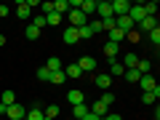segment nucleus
I'll list each match as a JSON object with an SVG mask.
<instances>
[{
  "label": "nucleus",
  "mask_w": 160,
  "mask_h": 120,
  "mask_svg": "<svg viewBox=\"0 0 160 120\" xmlns=\"http://www.w3.org/2000/svg\"><path fill=\"white\" fill-rule=\"evenodd\" d=\"M62 38H64V43H67V46H72V43H78V40H80V38H78V29H75V27H67Z\"/></svg>",
  "instance_id": "9d476101"
},
{
  "label": "nucleus",
  "mask_w": 160,
  "mask_h": 120,
  "mask_svg": "<svg viewBox=\"0 0 160 120\" xmlns=\"http://www.w3.org/2000/svg\"><path fill=\"white\" fill-rule=\"evenodd\" d=\"M139 86H142V88H144V93H147V91H155V88H158V83H155V78H152V75H142Z\"/></svg>",
  "instance_id": "6e6552de"
},
{
  "label": "nucleus",
  "mask_w": 160,
  "mask_h": 120,
  "mask_svg": "<svg viewBox=\"0 0 160 120\" xmlns=\"http://www.w3.org/2000/svg\"><path fill=\"white\" fill-rule=\"evenodd\" d=\"M43 115H46V118H51V120H56V115H59V107H56V104H48V109H46Z\"/></svg>",
  "instance_id": "c85d7f7f"
},
{
  "label": "nucleus",
  "mask_w": 160,
  "mask_h": 120,
  "mask_svg": "<svg viewBox=\"0 0 160 120\" xmlns=\"http://www.w3.org/2000/svg\"><path fill=\"white\" fill-rule=\"evenodd\" d=\"M102 120H123V118H120V115H112V112H107Z\"/></svg>",
  "instance_id": "ea45409f"
},
{
  "label": "nucleus",
  "mask_w": 160,
  "mask_h": 120,
  "mask_svg": "<svg viewBox=\"0 0 160 120\" xmlns=\"http://www.w3.org/2000/svg\"><path fill=\"white\" fill-rule=\"evenodd\" d=\"M96 13L102 16V22H104V19H115V16H112V6H109L107 0H102V3H96Z\"/></svg>",
  "instance_id": "39448f33"
},
{
  "label": "nucleus",
  "mask_w": 160,
  "mask_h": 120,
  "mask_svg": "<svg viewBox=\"0 0 160 120\" xmlns=\"http://www.w3.org/2000/svg\"><path fill=\"white\" fill-rule=\"evenodd\" d=\"M67 99H69V104H86V96H83V91H69L67 93Z\"/></svg>",
  "instance_id": "9b49d317"
},
{
  "label": "nucleus",
  "mask_w": 160,
  "mask_h": 120,
  "mask_svg": "<svg viewBox=\"0 0 160 120\" xmlns=\"http://www.w3.org/2000/svg\"><path fill=\"white\" fill-rule=\"evenodd\" d=\"M43 120H51V118H43Z\"/></svg>",
  "instance_id": "a18cd8bd"
},
{
  "label": "nucleus",
  "mask_w": 160,
  "mask_h": 120,
  "mask_svg": "<svg viewBox=\"0 0 160 120\" xmlns=\"http://www.w3.org/2000/svg\"><path fill=\"white\" fill-rule=\"evenodd\" d=\"M0 16H8V8L3 6V3H0Z\"/></svg>",
  "instance_id": "a19ab883"
},
{
  "label": "nucleus",
  "mask_w": 160,
  "mask_h": 120,
  "mask_svg": "<svg viewBox=\"0 0 160 120\" xmlns=\"http://www.w3.org/2000/svg\"><path fill=\"white\" fill-rule=\"evenodd\" d=\"M38 38H40V29L29 24V27H27V40H38Z\"/></svg>",
  "instance_id": "7c9ffc66"
},
{
  "label": "nucleus",
  "mask_w": 160,
  "mask_h": 120,
  "mask_svg": "<svg viewBox=\"0 0 160 120\" xmlns=\"http://www.w3.org/2000/svg\"><path fill=\"white\" fill-rule=\"evenodd\" d=\"M43 67H46L48 72H59V69H62V62H59L56 56H51V59H48V64H43Z\"/></svg>",
  "instance_id": "4be33fe9"
},
{
  "label": "nucleus",
  "mask_w": 160,
  "mask_h": 120,
  "mask_svg": "<svg viewBox=\"0 0 160 120\" xmlns=\"http://www.w3.org/2000/svg\"><path fill=\"white\" fill-rule=\"evenodd\" d=\"M115 27H118L120 32H126V35H128L133 27H136V24L131 22V16H115Z\"/></svg>",
  "instance_id": "20e7f679"
},
{
  "label": "nucleus",
  "mask_w": 160,
  "mask_h": 120,
  "mask_svg": "<svg viewBox=\"0 0 160 120\" xmlns=\"http://www.w3.org/2000/svg\"><path fill=\"white\" fill-rule=\"evenodd\" d=\"M64 80H67V75H64V69H59V72H51V78H48V83H53V86H62Z\"/></svg>",
  "instance_id": "6ab92c4d"
},
{
  "label": "nucleus",
  "mask_w": 160,
  "mask_h": 120,
  "mask_svg": "<svg viewBox=\"0 0 160 120\" xmlns=\"http://www.w3.org/2000/svg\"><path fill=\"white\" fill-rule=\"evenodd\" d=\"M69 120H72V118H69Z\"/></svg>",
  "instance_id": "de8ad7c7"
},
{
  "label": "nucleus",
  "mask_w": 160,
  "mask_h": 120,
  "mask_svg": "<svg viewBox=\"0 0 160 120\" xmlns=\"http://www.w3.org/2000/svg\"><path fill=\"white\" fill-rule=\"evenodd\" d=\"M99 102H102L104 107H109V104L115 102V96H112V93H102V99H99Z\"/></svg>",
  "instance_id": "c9c22d12"
},
{
  "label": "nucleus",
  "mask_w": 160,
  "mask_h": 120,
  "mask_svg": "<svg viewBox=\"0 0 160 120\" xmlns=\"http://www.w3.org/2000/svg\"><path fill=\"white\" fill-rule=\"evenodd\" d=\"M158 96H160V86L155 88V91H147V93H142V102H144V104H155V102H158Z\"/></svg>",
  "instance_id": "f8f14e48"
},
{
  "label": "nucleus",
  "mask_w": 160,
  "mask_h": 120,
  "mask_svg": "<svg viewBox=\"0 0 160 120\" xmlns=\"http://www.w3.org/2000/svg\"><path fill=\"white\" fill-rule=\"evenodd\" d=\"M32 27H38V29H43V27H46V16H35V22H32Z\"/></svg>",
  "instance_id": "4c0bfd02"
},
{
  "label": "nucleus",
  "mask_w": 160,
  "mask_h": 120,
  "mask_svg": "<svg viewBox=\"0 0 160 120\" xmlns=\"http://www.w3.org/2000/svg\"><path fill=\"white\" fill-rule=\"evenodd\" d=\"M6 109H8V107H6V104H0V115H6Z\"/></svg>",
  "instance_id": "37998d69"
},
{
  "label": "nucleus",
  "mask_w": 160,
  "mask_h": 120,
  "mask_svg": "<svg viewBox=\"0 0 160 120\" xmlns=\"http://www.w3.org/2000/svg\"><path fill=\"white\" fill-rule=\"evenodd\" d=\"M67 16H69V27H75V29H80V27H86V24H88V16L83 11H69Z\"/></svg>",
  "instance_id": "f257e3e1"
},
{
  "label": "nucleus",
  "mask_w": 160,
  "mask_h": 120,
  "mask_svg": "<svg viewBox=\"0 0 160 120\" xmlns=\"http://www.w3.org/2000/svg\"><path fill=\"white\" fill-rule=\"evenodd\" d=\"M91 35H93V32L88 29V24H86V27H80V29H78V38H80V40H88Z\"/></svg>",
  "instance_id": "473e14b6"
},
{
  "label": "nucleus",
  "mask_w": 160,
  "mask_h": 120,
  "mask_svg": "<svg viewBox=\"0 0 160 120\" xmlns=\"http://www.w3.org/2000/svg\"><path fill=\"white\" fill-rule=\"evenodd\" d=\"M43 118H46V115H43V109H40V107H32V109L27 112V118H24V120H43Z\"/></svg>",
  "instance_id": "5701e85b"
},
{
  "label": "nucleus",
  "mask_w": 160,
  "mask_h": 120,
  "mask_svg": "<svg viewBox=\"0 0 160 120\" xmlns=\"http://www.w3.org/2000/svg\"><path fill=\"white\" fill-rule=\"evenodd\" d=\"M136 69H139L142 75H149V69H152V64H149L147 59H144V62H139V64H136Z\"/></svg>",
  "instance_id": "c756f323"
},
{
  "label": "nucleus",
  "mask_w": 160,
  "mask_h": 120,
  "mask_svg": "<svg viewBox=\"0 0 160 120\" xmlns=\"http://www.w3.org/2000/svg\"><path fill=\"white\" fill-rule=\"evenodd\" d=\"M88 29H91L93 35H96V32H102V19H99V22H88Z\"/></svg>",
  "instance_id": "f704fd0d"
},
{
  "label": "nucleus",
  "mask_w": 160,
  "mask_h": 120,
  "mask_svg": "<svg viewBox=\"0 0 160 120\" xmlns=\"http://www.w3.org/2000/svg\"><path fill=\"white\" fill-rule=\"evenodd\" d=\"M78 67H80V72H93V69H96V59L93 56H83L78 62Z\"/></svg>",
  "instance_id": "0eeeda50"
},
{
  "label": "nucleus",
  "mask_w": 160,
  "mask_h": 120,
  "mask_svg": "<svg viewBox=\"0 0 160 120\" xmlns=\"http://www.w3.org/2000/svg\"><path fill=\"white\" fill-rule=\"evenodd\" d=\"M123 72H126V67L118 64V62H112V75H123Z\"/></svg>",
  "instance_id": "58836bf2"
},
{
  "label": "nucleus",
  "mask_w": 160,
  "mask_h": 120,
  "mask_svg": "<svg viewBox=\"0 0 160 120\" xmlns=\"http://www.w3.org/2000/svg\"><path fill=\"white\" fill-rule=\"evenodd\" d=\"M78 11H83L86 16H88V13H93V11H96V0H83Z\"/></svg>",
  "instance_id": "dca6fc26"
},
{
  "label": "nucleus",
  "mask_w": 160,
  "mask_h": 120,
  "mask_svg": "<svg viewBox=\"0 0 160 120\" xmlns=\"http://www.w3.org/2000/svg\"><path fill=\"white\" fill-rule=\"evenodd\" d=\"M64 75H67V78H80L83 72H80V67H78V64H69V67L64 69Z\"/></svg>",
  "instance_id": "bb28decb"
},
{
  "label": "nucleus",
  "mask_w": 160,
  "mask_h": 120,
  "mask_svg": "<svg viewBox=\"0 0 160 120\" xmlns=\"http://www.w3.org/2000/svg\"><path fill=\"white\" fill-rule=\"evenodd\" d=\"M6 115H8L11 120H24V118H27V109H24L22 104L16 102V104H11V107L6 109Z\"/></svg>",
  "instance_id": "7ed1b4c3"
},
{
  "label": "nucleus",
  "mask_w": 160,
  "mask_h": 120,
  "mask_svg": "<svg viewBox=\"0 0 160 120\" xmlns=\"http://www.w3.org/2000/svg\"><path fill=\"white\" fill-rule=\"evenodd\" d=\"M149 40H152V46H158V43H160V29H158V27L149 29Z\"/></svg>",
  "instance_id": "72a5a7b5"
},
{
  "label": "nucleus",
  "mask_w": 160,
  "mask_h": 120,
  "mask_svg": "<svg viewBox=\"0 0 160 120\" xmlns=\"http://www.w3.org/2000/svg\"><path fill=\"white\" fill-rule=\"evenodd\" d=\"M88 112H91L88 104H75V107H72V120H83Z\"/></svg>",
  "instance_id": "1a4fd4ad"
},
{
  "label": "nucleus",
  "mask_w": 160,
  "mask_h": 120,
  "mask_svg": "<svg viewBox=\"0 0 160 120\" xmlns=\"http://www.w3.org/2000/svg\"><path fill=\"white\" fill-rule=\"evenodd\" d=\"M88 109H91V115H96V118H104V115L109 112V107H104L102 102H96L93 107H88Z\"/></svg>",
  "instance_id": "f3484780"
},
{
  "label": "nucleus",
  "mask_w": 160,
  "mask_h": 120,
  "mask_svg": "<svg viewBox=\"0 0 160 120\" xmlns=\"http://www.w3.org/2000/svg\"><path fill=\"white\" fill-rule=\"evenodd\" d=\"M136 64H139V56H136V53H126V59H123V67H126V69H133V67H136Z\"/></svg>",
  "instance_id": "2eb2a0df"
},
{
  "label": "nucleus",
  "mask_w": 160,
  "mask_h": 120,
  "mask_svg": "<svg viewBox=\"0 0 160 120\" xmlns=\"http://www.w3.org/2000/svg\"><path fill=\"white\" fill-rule=\"evenodd\" d=\"M139 24H142V29H147V32H149V29H155V27H158V22H155V16H144V19H142Z\"/></svg>",
  "instance_id": "b1692460"
},
{
  "label": "nucleus",
  "mask_w": 160,
  "mask_h": 120,
  "mask_svg": "<svg viewBox=\"0 0 160 120\" xmlns=\"http://www.w3.org/2000/svg\"><path fill=\"white\" fill-rule=\"evenodd\" d=\"M123 78H126L128 83H139V80H142V72L133 67V69H126V72H123Z\"/></svg>",
  "instance_id": "4468645a"
},
{
  "label": "nucleus",
  "mask_w": 160,
  "mask_h": 120,
  "mask_svg": "<svg viewBox=\"0 0 160 120\" xmlns=\"http://www.w3.org/2000/svg\"><path fill=\"white\" fill-rule=\"evenodd\" d=\"M120 40H126V32H120L118 27H115V29H109V43H115V46H118Z\"/></svg>",
  "instance_id": "412c9836"
},
{
  "label": "nucleus",
  "mask_w": 160,
  "mask_h": 120,
  "mask_svg": "<svg viewBox=\"0 0 160 120\" xmlns=\"http://www.w3.org/2000/svg\"><path fill=\"white\" fill-rule=\"evenodd\" d=\"M155 120H158V118H155Z\"/></svg>",
  "instance_id": "49530a36"
},
{
  "label": "nucleus",
  "mask_w": 160,
  "mask_h": 120,
  "mask_svg": "<svg viewBox=\"0 0 160 120\" xmlns=\"http://www.w3.org/2000/svg\"><path fill=\"white\" fill-rule=\"evenodd\" d=\"M59 22H62V16H59L56 11H51V13H46V24H51V27H56Z\"/></svg>",
  "instance_id": "cd10ccee"
},
{
  "label": "nucleus",
  "mask_w": 160,
  "mask_h": 120,
  "mask_svg": "<svg viewBox=\"0 0 160 120\" xmlns=\"http://www.w3.org/2000/svg\"><path fill=\"white\" fill-rule=\"evenodd\" d=\"M0 104H6V107L16 104V93H13V91H3V93H0Z\"/></svg>",
  "instance_id": "ddd939ff"
},
{
  "label": "nucleus",
  "mask_w": 160,
  "mask_h": 120,
  "mask_svg": "<svg viewBox=\"0 0 160 120\" xmlns=\"http://www.w3.org/2000/svg\"><path fill=\"white\" fill-rule=\"evenodd\" d=\"M29 13H32V11L27 8V3H19V6H16V16L19 19H29Z\"/></svg>",
  "instance_id": "a878e982"
},
{
  "label": "nucleus",
  "mask_w": 160,
  "mask_h": 120,
  "mask_svg": "<svg viewBox=\"0 0 160 120\" xmlns=\"http://www.w3.org/2000/svg\"><path fill=\"white\" fill-rule=\"evenodd\" d=\"M118 51H120V48L115 46V43H107V46H104V56H107L109 62H115V56H118Z\"/></svg>",
  "instance_id": "aec40b11"
},
{
  "label": "nucleus",
  "mask_w": 160,
  "mask_h": 120,
  "mask_svg": "<svg viewBox=\"0 0 160 120\" xmlns=\"http://www.w3.org/2000/svg\"><path fill=\"white\" fill-rule=\"evenodd\" d=\"M3 46H6V38H3V35H0V48H3Z\"/></svg>",
  "instance_id": "c03bdc74"
},
{
  "label": "nucleus",
  "mask_w": 160,
  "mask_h": 120,
  "mask_svg": "<svg viewBox=\"0 0 160 120\" xmlns=\"http://www.w3.org/2000/svg\"><path fill=\"white\" fill-rule=\"evenodd\" d=\"M128 16H131V22H133V24H139V22L144 19V16H147V13H144V6H142V3H136V6H131V11H128Z\"/></svg>",
  "instance_id": "423d86ee"
},
{
  "label": "nucleus",
  "mask_w": 160,
  "mask_h": 120,
  "mask_svg": "<svg viewBox=\"0 0 160 120\" xmlns=\"http://www.w3.org/2000/svg\"><path fill=\"white\" fill-rule=\"evenodd\" d=\"M48 78H51V72H48L46 67H40L38 69V80H40V83H48Z\"/></svg>",
  "instance_id": "2f4dec72"
},
{
  "label": "nucleus",
  "mask_w": 160,
  "mask_h": 120,
  "mask_svg": "<svg viewBox=\"0 0 160 120\" xmlns=\"http://www.w3.org/2000/svg\"><path fill=\"white\" fill-rule=\"evenodd\" d=\"M83 120H102V118H96V115H91V112H88V115H86Z\"/></svg>",
  "instance_id": "79ce46f5"
},
{
  "label": "nucleus",
  "mask_w": 160,
  "mask_h": 120,
  "mask_svg": "<svg viewBox=\"0 0 160 120\" xmlns=\"http://www.w3.org/2000/svg\"><path fill=\"white\" fill-rule=\"evenodd\" d=\"M109 6H112V16H128V11H131V3L128 0H115Z\"/></svg>",
  "instance_id": "f03ea898"
},
{
  "label": "nucleus",
  "mask_w": 160,
  "mask_h": 120,
  "mask_svg": "<svg viewBox=\"0 0 160 120\" xmlns=\"http://www.w3.org/2000/svg\"><path fill=\"white\" fill-rule=\"evenodd\" d=\"M40 8H43V16H46V13L53 11V3H51V0H46V3H40Z\"/></svg>",
  "instance_id": "e433bc0d"
},
{
  "label": "nucleus",
  "mask_w": 160,
  "mask_h": 120,
  "mask_svg": "<svg viewBox=\"0 0 160 120\" xmlns=\"http://www.w3.org/2000/svg\"><path fill=\"white\" fill-rule=\"evenodd\" d=\"M53 11H56L59 16H64V13H69V3L67 0H56V3H53Z\"/></svg>",
  "instance_id": "a211bd4d"
},
{
  "label": "nucleus",
  "mask_w": 160,
  "mask_h": 120,
  "mask_svg": "<svg viewBox=\"0 0 160 120\" xmlns=\"http://www.w3.org/2000/svg\"><path fill=\"white\" fill-rule=\"evenodd\" d=\"M109 83H112V75H96V86L99 88H109Z\"/></svg>",
  "instance_id": "393cba45"
}]
</instances>
